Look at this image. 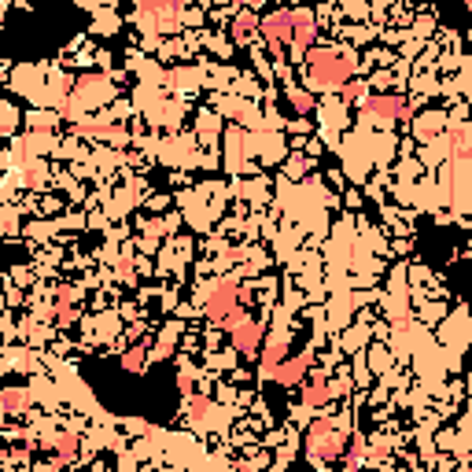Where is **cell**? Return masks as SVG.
Here are the masks:
<instances>
[{"label": "cell", "instance_id": "3957f363", "mask_svg": "<svg viewBox=\"0 0 472 472\" xmlns=\"http://www.w3.org/2000/svg\"><path fill=\"white\" fill-rule=\"evenodd\" d=\"M203 310H207L210 321H222V325H225V321L240 310V284L229 281V277L218 281V284H214V292L207 295V303H203Z\"/></svg>", "mask_w": 472, "mask_h": 472}, {"label": "cell", "instance_id": "2e32d148", "mask_svg": "<svg viewBox=\"0 0 472 472\" xmlns=\"http://www.w3.org/2000/svg\"><path fill=\"white\" fill-rule=\"evenodd\" d=\"M255 26H259V19H255L251 12H240V15H236V37H248Z\"/></svg>", "mask_w": 472, "mask_h": 472}, {"label": "cell", "instance_id": "e0dca14e", "mask_svg": "<svg viewBox=\"0 0 472 472\" xmlns=\"http://www.w3.org/2000/svg\"><path fill=\"white\" fill-rule=\"evenodd\" d=\"M288 100L295 104V111H310V107H314V96L303 92V89H292V92H288Z\"/></svg>", "mask_w": 472, "mask_h": 472}, {"label": "cell", "instance_id": "30bf717a", "mask_svg": "<svg viewBox=\"0 0 472 472\" xmlns=\"http://www.w3.org/2000/svg\"><path fill=\"white\" fill-rule=\"evenodd\" d=\"M284 351H288V340H284V336L270 340V347H266V354H262V373H266V377H273V369L281 366Z\"/></svg>", "mask_w": 472, "mask_h": 472}, {"label": "cell", "instance_id": "7402d4cb", "mask_svg": "<svg viewBox=\"0 0 472 472\" xmlns=\"http://www.w3.org/2000/svg\"><path fill=\"white\" fill-rule=\"evenodd\" d=\"M461 472H465V469H461Z\"/></svg>", "mask_w": 472, "mask_h": 472}, {"label": "cell", "instance_id": "7c38bea8", "mask_svg": "<svg viewBox=\"0 0 472 472\" xmlns=\"http://www.w3.org/2000/svg\"><path fill=\"white\" fill-rule=\"evenodd\" d=\"M56 317H59V325H70L74 321V292L70 288H59L56 292Z\"/></svg>", "mask_w": 472, "mask_h": 472}, {"label": "cell", "instance_id": "8fae6325", "mask_svg": "<svg viewBox=\"0 0 472 472\" xmlns=\"http://www.w3.org/2000/svg\"><path fill=\"white\" fill-rule=\"evenodd\" d=\"M26 406H30V391H23V388L0 391V410H4V413H23Z\"/></svg>", "mask_w": 472, "mask_h": 472}, {"label": "cell", "instance_id": "4fadbf2b", "mask_svg": "<svg viewBox=\"0 0 472 472\" xmlns=\"http://www.w3.org/2000/svg\"><path fill=\"white\" fill-rule=\"evenodd\" d=\"M52 446H56V454L63 461H70L74 454H78V435H74V432H59L56 439H52Z\"/></svg>", "mask_w": 472, "mask_h": 472}, {"label": "cell", "instance_id": "7a4b0ae2", "mask_svg": "<svg viewBox=\"0 0 472 472\" xmlns=\"http://www.w3.org/2000/svg\"><path fill=\"white\" fill-rule=\"evenodd\" d=\"M347 446V435L340 432L332 421H314V428L306 432V450L314 461H336Z\"/></svg>", "mask_w": 472, "mask_h": 472}, {"label": "cell", "instance_id": "ffe728a7", "mask_svg": "<svg viewBox=\"0 0 472 472\" xmlns=\"http://www.w3.org/2000/svg\"><path fill=\"white\" fill-rule=\"evenodd\" d=\"M454 155H465V130H454Z\"/></svg>", "mask_w": 472, "mask_h": 472}, {"label": "cell", "instance_id": "5bb4252c", "mask_svg": "<svg viewBox=\"0 0 472 472\" xmlns=\"http://www.w3.org/2000/svg\"><path fill=\"white\" fill-rule=\"evenodd\" d=\"M141 15H163V19H177L181 8L177 4H155V0H148V4H141Z\"/></svg>", "mask_w": 472, "mask_h": 472}, {"label": "cell", "instance_id": "ba28073f", "mask_svg": "<svg viewBox=\"0 0 472 472\" xmlns=\"http://www.w3.org/2000/svg\"><path fill=\"white\" fill-rule=\"evenodd\" d=\"M259 340H262V325H255V321H244V325L233 328V343H236V351H244V354H251L259 347Z\"/></svg>", "mask_w": 472, "mask_h": 472}, {"label": "cell", "instance_id": "6da1fadb", "mask_svg": "<svg viewBox=\"0 0 472 472\" xmlns=\"http://www.w3.org/2000/svg\"><path fill=\"white\" fill-rule=\"evenodd\" d=\"M306 63H310V81L314 85H347L351 74H354V59L336 52V48L306 52Z\"/></svg>", "mask_w": 472, "mask_h": 472}, {"label": "cell", "instance_id": "277c9868", "mask_svg": "<svg viewBox=\"0 0 472 472\" xmlns=\"http://www.w3.org/2000/svg\"><path fill=\"white\" fill-rule=\"evenodd\" d=\"M259 30H262L266 45H270L273 52H281L288 41H292V12H270L259 23Z\"/></svg>", "mask_w": 472, "mask_h": 472}, {"label": "cell", "instance_id": "5b68a950", "mask_svg": "<svg viewBox=\"0 0 472 472\" xmlns=\"http://www.w3.org/2000/svg\"><path fill=\"white\" fill-rule=\"evenodd\" d=\"M314 366V354H295V358L281 362V366L273 369V380L277 384H288V388H295V384H303L306 369Z\"/></svg>", "mask_w": 472, "mask_h": 472}, {"label": "cell", "instance_id": "ac0fdd59", "mask_svg": "<svg viewBox=\"0 0 472 472\" xmlns=\"http://www.w3.org/2000/svg\"><path fill=\"white\" fill-rule=\"evenodd\" d=\"M210 413H214V402H207V399H192V417H196V421H207Z\"/></svg>", "mask_w": 472, "mask_h": 472}, {"label": "cell", "instance_id": "9c48e42d", "mask_svg": "<svg viewBox=\"0 0 472 472\" xmlns=\"http://www.w3.org/2000/svg\"><path fill=\"white\" fill-rule=\"evenodd\" d=\"M336 391H340V388H328L325 377H314V380L303 388V402H306V406H321V402H328Z\"/></svg>", "mask_w": 472, "mask_h": 472}, {"label": "cell", "instance_id": "d6986e66", "mask_svg": "<svg viewBox=\"0 0 472 472\" xmlns=\"http://www.w3.org/2000/svg\"><path fill=\"white\" fill-rule=\"evenodd\" d=\"M12 130H15V115L4 107V111H0V133H12Z\"/></svg>", "mask_w": 472, "mask_h": 472}, {"label": "cell", "instance_id": "8992f818", "mask_svg": "<svg viewBox=\"0 0 472 472\" xmlns=\"http://www.w3.org/2000/svg\"><path fill=\"white\" fill-rule=\"evenodd\" d=\"M366 115L377 118V122H395V118L406 115V104L399 96H369L366 100Z\"/></svg>", "mask_w": 472, "mask_h": 472}, {"label": "cell", "instance_id": "52a82bcc", "mask_svg": "<svg viewBox=\"0 0 472 472\" xmlns=\"http://www.w3.org/2000/svg\"><path fill=\"white\" fill-rule=\"evenodd\" d=\"M314 41V15L310 12H292V48L306 52Z\"/></svg>", "mask_w": 472, "mask_h": 472}, {"label": "cell", "instance_id": "44dd1931", "mask_svg": "<svg viewBox=\"0 0 472 472\" xmlns=\"http://www.w3.org/2000/svg\"><path fill=\"white\" fill-rule=\"evenodd\" d=\"M369 458H373V461H380V458H384V443L373 446V450H369Z\"/></svg>", "mask_w": 472, "mask_h": 472}, {"label": "cell", "instance_id": "9a60e30c", "mask_svg": "<svg viewBox=\"0 0 472 472\" xmlns=\"http://www.w3.org/2000/svg\"><path fill=\"white\" fill-rule=\"evenodd\" d=\"M122 369H126V373H141V369H144V351H141V347H130V351H126V354H122Z\"/></svg>", "mask_w": 472, "mask_h": 472}]
</instances>
